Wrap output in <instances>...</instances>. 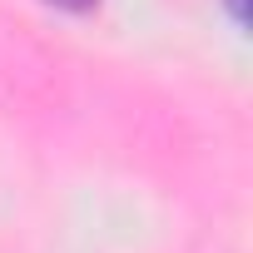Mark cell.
<instances>
[{
    "mask_svg": "<svg viewBox=\"0 0 253 253\" xmlns=\"http://www.w3.org/2000/svg\"><path fill=\"white\" fill-rule=\"evenodd\" d=\"M45 5H55V10H70V15H80V10H89L94 0H45Z\"/></svg>",
    "mask_w": 253,
    "mask_h": 253,
    "instance_id": "cell-1",
    "label": "cell"
}]
</instances>
